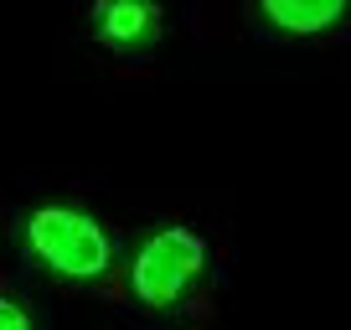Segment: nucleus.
Returning a JSON list of instances; mask_svg holds the SVG:
<instances>
[{
    "label": "nucleus",
    "mask_w": 351,
    "mask_h": 330,
    "mask_svg": "<svg viewBox=\"0 0 351 330\" xmlns=\"http://www.w3.org/2000/svg\"><path fill=\"white\" fill-rule=\"evenodd\" d=\"M26 248L47 274L73 279V284H88L114 264V242L104 232V222L77 207H57V201L26 217Z\"/></svg>",
    "instance_id": "1"
},
{
    "label": "nucleus",
    "mask_w": 351,
    "mask_h": 330,
    "mask_svg": "<svg viewBox=\"0 0 351 330\" xmlns=\"http://www.w3.org/2000/svg\"><path fill=\"white\" fill-rule=\"evenodd\" d=\"M207 268V238L197 227H160L145 238V248L134 253L130 289L140 305L171 309L176 299L191 289V279Z\"/></svg>",
    "instance_id": "2"
},
{
    "label": "nucleus",
    "mask_w": 351,
    "mask_h": 330,
    "mask_svg": "<svg viewBox=\"0 0 351 330\" xmlns=\"http://www.w3.org/2000/svg\"><path fill=\"white\" fill-rule=\"evenodd\" d=\"M160 26H165L160 0H99V5H93V31H99V42L119 47V52L150 47L155 36H160Z\"/></svg>",
    "instance_id": "3"
},
{
    "label": "nucleus",
    "mask_w": 351,
    "mask_h": 330,
    "mask_svg": "<svg viewBox=\"0 0 351 330\" xmlns=\"http://www.w3.org/2000/svg\"><path fill=\"white\" fill-rule=\"evenodd\" d=\"M258 11L285 36H320L346 16V0H258Z\"/></svg>",
    "instance_id": "4"
},
{
    "label": "nucleus",
    "mask_w": 351,
    "mask_h": 330,
    "mask_svg": "<svg viewBox=\"0 0 351 330\" xmlns=\"http://www.w3.org/2000/svg\"><path fill=\"white\" fill-rule=\"evenodd\" d=\"M0 330H32V315H26L16 299H5V294H0Z\"/></svg>",
    "instance_id": "5"
}]
</instances>
